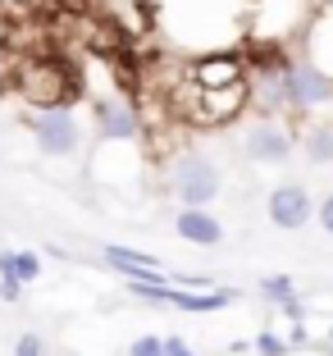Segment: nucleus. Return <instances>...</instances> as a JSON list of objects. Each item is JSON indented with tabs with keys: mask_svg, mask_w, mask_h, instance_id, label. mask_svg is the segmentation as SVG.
Instances as JSON below:
<instances>
[{
	"mask_svg": "<svg viewBox=\"0 0 333 356\" xmlns=\"http://www.w3.org/2000/svg\"><path fill=\"white\" fill-rule=\"evenodd\" d=\"M279 87H283V105H292V110H315V105L333 101V78L315 64H283Z\"/></svg>",
	"mask_w": 333,
	"mask_h": 356,
	"instance_id": "obj_1",
	"label": "nucleus"
},
{
	"mask_svg": "<svg viewBox=\"0 0 333 356\" xmlns=\"http://www.w3.org/2000/svg\"><path fill=\"white\" fill-rule=\"evenodd\" d=\"M174 192L183 206H210L219 197V169L206 156H183L174 165Z\"/></svg>",
	"mask_w": 333,
	"mask_h": 356,
	"instance_id": "obj_2",
	"label": "nucleus"
},
{
	"mask_svg": "<svg viewBox=\"0 0 333 356\" xmlns=\"http://www.w3.org/2000/svg\"><path fill=\"white\" fill-rule=\"evenodd\" d=\"M32 133H37L42 156H73L78 151V137H83L69 105H46L42 115H37V124H32Z\"/></svg>",
	"mask_w": 333,
	"mask_h": 356,
	"instance_id": "obj_3",
	"label": "nucleus"
},
{
	"mask_svg": "<svg viewBox=\"0 0 333 356\" xmlns=\"http://www.w3.org/2000/svg\"><path fill=\"white\" fill-rule=\"evenodd\" d=\"M19 92L28 96L32 105H64V96L73 92L69 87V78H64V69L55 60H37V64H28L23 69V78H19Z\"/></svg>",
	"mask_w": 333,
	"mask_h": 356,
	"instance_id": "obj_4",
	"label": "nucleus"
},
{
	"mask_svg": "<svg viewBox=\"0 0 333 356\" xmlns=\"http://www.w3.org/2000/svg\"><path fill=\"white\" fill-rule=\"evenodd\" d=\"M311 215H315V201L302 183H283V188L270 192V220L279 229H306Z\"/></svg>",
	"mask_w": 333,
	"mask_h": 356,
	"instance_id": "obj_5",
	"label": "nucleus"
},
{
	"mask_svg": "<svg viewBox=\"0 0 333 356\" xmlns=\"http://www.w3.org/2000/svg\"><path fill=\"white\" fill-rule=\"evenodd\" d=\"M96 128H101L105 142H137L142 137V124H137L133 105L128 101H96Z\"/></svg>",
	"mask_w": 333,
	"mask_h": 356,
	"instance_id": "obj_6",
	"label": "nucleus"
},
{
	"mask_svg": "<svg viewBox=\"0 0 333 356\" xmlns=\"http://www.w3.org/2000/svg\"><path fill=\"white\" fill-rule=\"evenodd\" d=\"M105 261L115 265L128 283H169L165 265H160L156 256H146V252H133V247H105Z\"/></svg>",
	"mask_w": 333,
	"mask_h": 356,
	"instance_id": "obj_7",
	"label": "nucleus"
},
{
	"mask_svg": "<svg viewBox=\"0 0 333 356\" xmlns=\"http://www.w3.org/2000/svg\"><path fill=\"white\" fill-rule=\"evenodd\" d=\"M178 238L192 242V247H219L224 242V224L206 206H183L178 210Z\"/></svg>",
	"mask_w": 333,
	"mask_h": 356,
	"instance_id": "obj_8",
	"label": "nucleus"
},
{
	"mask_svg": "<svg viewBox=\"0 0 333 356\" xmlns=\"http://www.w3.org/2000/svg\"><path fill=\"white\" fill-rule=\"evenodd\" d=\"M247 105V83H224V87H201V119L219 124V119H233Z\"/></svg>",
	"mask_w": 333,
	"mask_h": 356,
	"instance_id": "obj_9",
	"label": "nucleus"
},
{
	"mask_svg": "<svg viewBox=\"0 0 333 356\" xmlns=\"http://www.w3.org/2000/svg\"><path fill=\"white\" fill-rule=\"evenodd\" d=\"M247 156L261 160V165H283L292 156V137L283 133L279 124H261L247 133Z\"/></svg>",
	"mask_w": 333,
	"mask_h": 356,
	"instance_id": "obj_10",
	"label": "nucleus"
},
{
	"mask_svg": "<svg viewBox=\"0 0 333 356\" xmlns=\"http://www.w3.org/2000/svg\"><path fill=\"white\" fill-rule=\"evenodd\" d=\"M192 78L201 87H224V83H238L242 78V64H238V55H210V60L192 64Z\"/></svg>",
	"mask_w": 333,
	"mask_h": 356,
	"instance_id": "obj_11",
	"label": "nucleus"
},
{
	"mask_svg": "<svg viewBox=\"0 0 333 356\" xmlns=\"http://www.w3.org/2000/svg\"><path fill=\"white\" fill-rule=\"evenodd\" d=\"M306 156L315 165H333V124H315L306 133Z\"/></svg>",
	"mask_w": 333,
	"mask_h": 356,
	"instance_id": "obj_12",
	"label": "nucleus"
},
{
	"mask_svg": "<svg viewBox=\"0 0 333 356\" xmlns=\"http://www.w3.org/2000/svg\"><path fill=\"white\" fill-rule=\"evenodd\" d=\"M10 265H14V279H19V283L42 279V256H37V252H10Z\"/></svg>",
	"mask_w": 333,
	"mask_h": 356,
	"instance_id": "obj_13",
	"label": "nucleus"
},
{
	"mask_svg": "<svg viewBox=\"0 0 333 356\" xmlns=\"http://www.w3.org/2000/svg\"><path fill=\"white\" fill-rule=\"evenodd\" d=\"M261 297L265 302H283V297H292V279L288 274H274V279L261 283Z\"/></svg>",
	"mask_w": 333,
	"mask_h": 356,
	"instance_id": "obj_14",
	"label": "nucleus"
},
{
	"mask_svg": "<svg viewBox=\"0 0 333 356\" xmlns=\"http://www.w3.org/2000/svg\"><path fill=\"white\" fill-rule=\"evenodd\" d=\"M251 347H256V352H261V356H288V352H292V347L283 343L279 334H261V338H256V343H251Z\"/></svg>",
	"mask_w": 333,
	"mask_h": 356,
	"instance_id": "obj_15",
	"label": "nucleus"
},
{
	"mask_svg": "<svg viewBox=\"0 0 333 356\" xmlns=\"http://www.w3.org/2000/svg\"><path fill=\"white\" fill-rule=\"evenodd\" d=\"M128 356H165V338H156V334L137 338V343L128 347Z\"/></svg>",
	"mask_w": 333,
	"mask_h": 356,
	"instance_id": "obj_16",
	"label": "nucleus"
},
{
	"mask_svg": "<svg viewBox=\"0 0 333 356\" xmlns=\"http://www.w3.org/2000/svg\"><path fill=\"white\" fill-rule=\"evenodd\" d=\"M14 356H46V343L37 334H23L19 343H14Z\"/></svg>",
	"mask_w": 333,
	"mask_h": 356,
	"instance_id": "obj_17",
	"label": "nucleus"
},
{
	"mask_svg": "<svg viewBox=\"0 0 333 356\" xmlns=\"http://www.w3.org/2000/svg\"><path fill=\"white\" fill-rule=\"evenodd\" d=\"M0 297H5V302H19V297H23V283L14 279V274H5V279H0Z\"/></svg>",
	"mask_w": 333,
	"mask_h": 356,
	"instance_id": "obj_18",
	"label": "nucleus"
},
{
	"mask_svg": "<svg viewBox=\"0 0 333 356\" xmlns=\"http://www.w3.org/2000/svg\"><path fill=\"white\" fill-rule=\"evenodd\" d=\"M315 215H320V229H324V233L333 238V192H329V197L320 201V210H315Z\"/></svg>",
	"mask_w": 333,
	"mask_h": 356,
	"instance_id": "obj_19",
	"label": "nucleus"
},
{
	"mask_svg": "<svg viewBox=\"0 0 333 356\" xmlns=\"http://www.w3.org/2000/svg\"><path fill=\"white\" fill-rule=\"evenodd\" d=\"M283 315H288V320H306V306H302V297H297V293H292V297H283Z\"/></svg>",
	"mask_w": 333,
	"mask_h": 356,
	"instance_id": "obj_20",
	"label": "nucleus"
},
{
	"mask_svg": "<svg viewBox=\"0 0 333 356\" xmlns=\"http://www.w3.org/2000/svg\"><path fill=\"white\" fill-rule=\"evenodd\" d=\"M165 356H197L183 338H165Z\"/></svg>",
	"mask_w": 333,
	"mask_h": 356,
	"instance_id": "obj_21",
	"label": "nucleus"
},
{
	"mask_svg": "<svg viewBox=\"0 0 333 356\" xmlns=\"http://www.w3.org/2000/svg\"><path fill=\"white\" fill-rule=\"evenodd\" d=\"M329 338H333V329H329Z\"/></svg>",
	"mask_w": 333,
	"mask_h": 356,
	"instance_id": "obj_22",
	"label": "nucleus"
},
{
	"mask_svg": "<svg viewBox=\"0 0 333 356\" xmlns=\"http://www.w3.org/2000/svg\"><path fill=\"white\" fill-rule=\"evenodd\" d=\"M329 5H333V0H329Z\"/></svg>",
	"mask_w": 333,
	"mask_h": 356,
	"instance_id": "obj_23",
	"label": "nucleus"
}]
</instances>
